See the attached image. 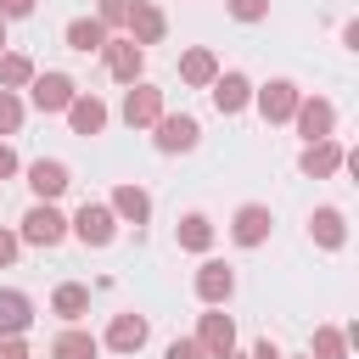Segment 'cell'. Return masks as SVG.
Returning <instances> with one entry per match:
<instances>
[{"label": "cell", "instance_id": "cell-1", "mask_svg": "<svg viewBox=\"0 0 359 359\" xmlns=\"http://www.w3.org/2000/svg\"><path fill=\"white\" fill-rule=\"evenodd\" d=\"M67 230H73L84 247H112V236H118V219H112V208H107V202H84V208L67 219Z\"/></svg>", "mask_w": 359, "mask_h": 359}, {"label": "cell", "instance_id": "cell-2", "mask_svg": "<svg viewBox=\"0 0 359 359\" xmlns=\"http://www.w3.org/2000/svg\"><path fill=\"white\" fill-rule=\"evenodd\" d=\"M196 348H202V359H236V320L208 309L196 320Z\"/></svg>", "mask_w": 359, "mask_h": 359}, {"label": "cell", "instance_id": "cell-3", "mask_svg": "<svg viewBox=\"0 0 359 359\" xmlns=\"http://www.w3.org/2000/svg\"><path fill=\"white\" fill-rule=\"evenodd\" d=\"M151 129H157V135H151V146H157L163 157H174V151H191V146L202 140V129H196V118H191V112H163Z\"/></svg>", "mask_w": 359, "mask_h": 359}, {"label": "cell", "instance_id": "cell-4", "mask_svg": "<svg viewBox=\"0 0 359 359\" xmlns=\"http://www.w3.org/2000/svg\"><path fill=\"white\" fill-rule=\"evenodd\" d=\"M67 236V219L50 208V202H34L28 213H22V230H17V241H28V247H56Z\"/></svg>", "mask_w": 359, "mask_h": 359}, {"label": "cell", "instance_id": "cell-5", "mask_svg": "<svg viewBox=\"0 0 359 359\" xmlns=\"http://www.w3.org/2000/svg\"><path fill=\"white\" fill-rule=\"evenodd\" d=\"M73 95H79V84H73L67 73H34V84H28V101H34L39 112H67Z\"/></svg>", "mask_w": 359, "mask_h": 359}, {"label": "cell", "instance_id": "cell-6", "mask_svg": "<svg viewBox=\"0 0 359 359\" xmlns=\"http://www.w3.org/2000/svg\"><path fill=\"white\" fill-rule=\"evenodd\" d=\"M297 101H303V95H297L292 79H269L264 90H252V107L264 112V123H286V118L297 112Z\"/></svg>", "mask_w": 359, "mask_h": 359}, {"label": "cell", "instance_id": "cell-7", "mask_svg": "<svg viewBox=\"0 0 359 359\" xmlns=\"http://www.w3.org/2000/svg\"><path fill=\"white\" fill-rule=\"evenodd\" d=\"M292 123H297L303 146H309V140H331V129H337V107H331L325 95H309V101H297Z\"/></svg>", "mask_w": 359, "mask_h": 359}, {"label": "cell", "instance_id": "cell-8", "mask_svg": "<svg viewBox=\"0 0 359 359\" xmlns=\"http://www.w3.org/2000/svg\"><path fill=\"white\" fill-rule=\"evenodd\" d=\"M101 56H107V73H112L118 84H140V73H146V50H140L135 39H107Z\"/></svg>", "mask_w": 359, "mask_h": 359}, {"label": "cell", "instance_id": "cell-9", "mask_svg": "<svg viewBox=\"0 0 359 359\" xmlns=\"http://www.w3.org/2000/svg\"><path fill=\"white\" fill-rule=\"evenodd\" d=\"M157 118H163V90L146 84V79L129 84V95H123V123H129V129H151Z\"/></svg>", "mask_w": 359, "mask_h": 359}, {"label": "cell", "instance_id": "cell-10", "mask_svg": "<svg viewBox=\"0 0 359 359\" xmlns=\"http://www.w3.org/2000/svg\"><path fill=\"white\" fill-rule=\"evenodd\" d=\"M342 163H348V151H342V140H337V135H331V140H309V146H303V157H297V168H303L309 180H331Z\"/></svg>", "mask_w": 359, "mask_h": 359}, {"label": "cell", "instance_id": "cell-11", "mask_svg": "<svg viewBox=\"0 0 359 359\" xmlns=\"http://www.w3.org/2000/svg\"><path fill=\"white\" fill-rule=\"evenodd\" d=\"M107 208H112V219H123V224H135V230L151 219V196H146V185H135V180L112 185V202H107Z\"/></svg>", "mask_w": 359, "mask_h": 359}, {"label": "cell", "instance_id": "cell-12", "mask_svg": "<svg viewBox=\"0 0 359 359\" xmlns=\"http://www.w3.org/2000/svg\"><path fill=\"white\" fill-rule=\"evenodd\" d=\"M269 208L264 202H247V208H236V219H230V236H236V247H264L269 241Z\"/></svg>", "mask_w": 359, "mask_h": 359}, {"label": "cell", "instance_id": "cell-13", "mask_svg": "<svg viewBox=\"0 0 359 359\" xmlns=\"http://www.w3.org/2000/svg\"><path fill=\"white\" fill-rule=\"evenodd\" d=\"M230 292H236V275H230V264L208 258V264L196 269V297H202L208 309H219V303H230Z\"/></svg>", "mask_w": 359, "mask_h": 359}, {"label": "cell", "instance_id": "cell-14", "mask_svg": "<svg viewBox=\"0 0 359 359\" xmlns=\"http://www.w3.org/2000/svg\"><path fill=\"white\" fill-rule=\"evenodd\" d=\"M28 185H34V196L39 202H56L73 180H67V163H56V157H39V163H28Z\"/></svg>", "mask_w": 359, "mask_h": 359}, {"label": "cell", "instance_id": "cell-15", "mask_svg": "<svg viewBox=\"0 0 359 359\" xmlns=\"http://www.w3.org/2000/svg\"><path fill=\"white\" fill-rule=\"evenodd\" d=\"M309 236H314V247L342 252V241H348V219H342V208H314V213H309Z\"/></svg>", "mask_w": 359, "mask_h": 359}, {"label": "cell", "instance_id": "cell-16", "mask_svg": "<svg viewBox=\"0 0 359 359\" xmlns=\"http://www.w3.org/2000/svg\"><path fill=\"white\" fill-rule=\"evenodd\" d=\"M34 325V303L17 286H0V337H22Z\"/></svg>", "mask_w": 359, "mask_h": 359}, {"label": "cell", "instance_id": "cell-17", "mask_svg": "<svg viewBox=\"0 0 359 359\" xmlns=\"http://www.w3.org/2000/svg\"><path fill=\"white\" fill-rule=\"evenodd\" d=\"M208 90H213V107H219L224 118L241 112V107H252V84H247V73H219Z\"/></svg>", "mask_w": 359, "mask_h": 359}, {"label": "cell", "instance_id": "cell-18", "mask_svg": "<svg viewBox=\"0 0 359 359\" xmlns=\"http://www.w3.org/2000/svg\"><path fill=\"white\" fill-rule=\"evenodd\" d=\"M67 129H73V135H101V129H107V101L79 90L73 107H67Z\"/></svg>", "mask_w": 359, "mask_h": 359}, {"label": "cell", "instance_id": "cell-19", "mask_svg": "<svg viewBox=\"0 0 359 359\" xmlns=\"http://www.w3.org/2000/svg\"><path fill=\"white\" fill-rule=\"evenodd\" d=\"M107 348H112V353H140V348H146V314H112Z\"/></svg>", "mask_w": 359, "mask_h": 359}, {"label": "cell", "instance_id": "cell-20", "mask_svg": "<svg viewBox=\"0 0 359 359\" xmlns=\"http://www.w3.org/2000/svg\"><path fill=\"white\" fill-rule=\"evenodd\" d=\"M180 79H185L191 90H208V84L219 79V56H213L208 45H191V50L180 56Z\"/></svg>", "mask_w": 359, "mask_h": 359}, {"label": "cell", "instance_id": "cell-21", "mask_svg": "<svg viewBox=\"0 0 359 359\" xmlns=\"http://www.w3.org/2000/svg\"><path fill=\"white\" fill-rule=\"evenodd\" d=\"M50 314H62L67 325H79V320L90 314V286H79V280H62V286L50 292Z\"/></svg>", "mask_w": 359, "mask_h": 359}, {"label": "cell", "instance_id": "cell-22", "mask_svg": "<svg viewBox=\"0 0 359 359\" xmlns=\"http://www.w3.org/2000/svg\"><path fill=\"white\" fill-rule=\"evenodd\" d=\"M163 34H168V17H163L157 6H146V0H140V6H135V17H129V39L146 50V45H157Z\"/></svg>", "mask_w": 359, "mask_h": 359}, {"label": "cell", "instance_id": "cell-23", "mask_svg": "<svg viewBox=\"0 0 359 359\" xmlns=\"http://www.w3.org/2000/svg\"><path fill=\"white\" fill-rule=\"evenodd\" d=\"M101 353V342L90 337V331H79V325H67L56 342H50V359H95Z\"/></svg>", "mask_w": 359, "mask_h": 359}, {"label": "cell", "instance_id": "cell-24", "mask_svg": "<svg viewBox=\"0 0 359 359\" xmlns=\"http://www.w3.org/2000/svg\"><path fill=\"white\" fill-rule=\"evenodd\" d=\"M174 236H180L185 252H208V247H213V219H208V213H185Z\"/></svg>", "mask_w": 359, "mask_h": 359}, {"label": "cell", "instance_id": "cell-25", "mask_svg": "<svg viewBox=\"0 0 359 359\" xmlns=\"http://www.w3.org/2000/svg\"><path fill=\"white\" fill-rule=\"evenodd\" d=\"M34 84V62L22 56V50H0V90H28Z\"/></svg>", "mask_w": 359, "mask_h": 359}, {"label": "cell", "instance_id": "cell-26", "mask_svg": "<svg viewBox=\"0 0 359 359\" xmlns=\"http://www.w3.org/2000/svg\"><path fill=\"white\" fill-rule=\"evenodd\" d=\"M67 45L90 56V50H101V45H107V28H101L95 17H73V22H67Z\"/></svg>", "mask_w": 359, "mask_h": 359}, {"label": "cell", "instance_id": "cell-27", "mask_svg": "<svg viewBox=\"0 0 359 359\" xmlns=\"http://www.w3.org/2000/svg\"><path fill=\"white\" fill-rule=\"evenodd\" d=\"M309 359H348V337H342L337 325H314V348H309Z\"/></svg>", "mask_w": 359, "mask_h": 359}, {"label": "cell", "instance_id": "cell-28", "mask_svg": "<svg viewBox=\"0 0 359 359\" xmlns=\"http://www.w3.org/2000/svg\"><path fill=\"white\" fill-rule=\"evenodd\" d=\"M135 6H140V0H101V17H95V22H101V28H129Z\"/></svg>", "mask_w": 359, "mask_h": 359}, {"label": "cell", "instance_id": "cell-29", "mask_svg": "<svg viewBox=\"0 0 359 359\" xmlns=\"http://www.w3.org/2000/svg\"><path fill=\"white\" fill-rule=\"evenodd\" d=\"M22 129V101L11 90H0V135H17Z\"/></svg>", "mask_w": 359, "mask_h": 359}, {"label": "cell", "instance_id": "cell-30", "mask_svg": "<svg viewBox=\"0 0 359 359\" xmlns=\"http://www.w3.org/2000/svg\"><path fill=\"white\" fill-rule=\"evenodd\" d=\"M224 6H230L236 22H264L269 17V0H224Z\"/></svg>", "mask_w": 359, "mask_h": 359}, {"label": "cell", "instance_id": "cell-31", "mask_svg": "<svg viewBox=\"0 0 359 359\" xmlns=\"http://www.w3.org/2000/svg\"><path fill=\"white\" fill-rule=\"evenodd\" d=\"M163 359H202V348H196V337H174L163 348Z\"/></svg>", "mask_w": 359, "mask_h": 359}, {"label": "cell", "instance_id": "cell-32", "mask_svg": "<svg viewBox=\"0 0 359 359\" xmlns=\"http://www.w3.org/2000/svg\"><path fill=\"white\" fill-rule=\"evenodd\" d=\"M17 247H22V241H17V230H6V224H0V269H6V264H17Z\"/></svg>", "mask_w": 359, "mask_h": 359}, {"label": "cell", "instance_id": "cell-33", "mask_svg": "<svg viewBox=\"0 0 359 359\" xmlns=\"http://www.w3.org/2000/svg\"><path fill=\"white\" fill-rule=\"evenodd\" d=\"M0 17L11 22V17H34V0H0Z\"/></svg>", "mask_w": 359, "mask_h": 359}, {"label": "cell", "instance_id": "cell-34", "mask_svg": "<svg viewBox=\"0 0 359 359\" xmlns=\"http://www.w3.org/2000/svg\"><path fill=\"white\" fill-rule=\"evenodd\" d=\"M0 359H28V342L22 337H0Z\"/></svg>", "mask_w": 359, "mask_h": 359}, {"label": "cell", "instance_id": "cell-35", "mask_svg": "<svg viewBox=\"0 0 359 359\" xmlns=\"http://www.w3.org/2000/svg\"><path fill=\"white\" fill-rule=\"evenodd\" d=\"M11 174H17V151L0 140V180H11Z\"/></svg>", "mask_w": 359, "mask_h": 359}, {"label": "cell", "instance_id": "cell-36", "mask_svg": "<svg viewBox=\"0 0 359 359\" xmlns=\"http://www.w3.org/2000/svg\"><path fill=\"white\" fill-rule=\"evenodd\" d=\"M241 359H280V348H275V342H252Z\"/></svg>", "mask_w": 359, "mask_h": 359}, {"label": "cell", "instance_id": "cell-37", "mask_svg": "<svg viewBox=\"0 0 359 359\" xmlns=\"http://www.w3.org/2000/svg\"><path fill=\"white\" fill-rule=\"evenodd\" d=\"M0 50H6V17H0Z\"/></svg>", "mask_w": 359, "mask_h": 359}, {"label": "cell", "instance_id": "cell-38", "mask_svg": "<svg viewBox=\"0 0 359 359\" xmlns=\"http://www.w3.org/2000/svg\"><path fill=\"white\" fill-rule=\"evenodd\" d=\"M280 359H309V353H280Z\"/></svg>", "mask_w": 359, "mask_h": 359}]
</instances>
